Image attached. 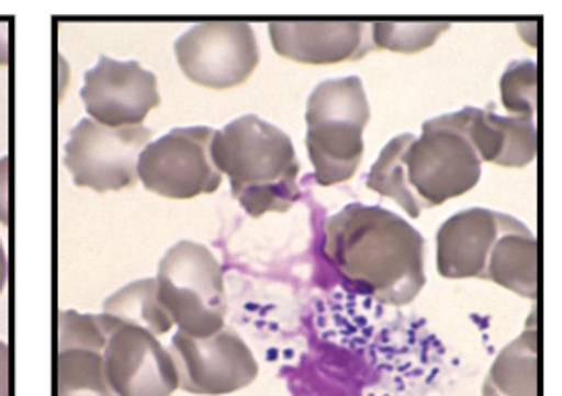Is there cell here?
Listing matches in <instances>:
<instances>
[{
	"instance_id": "6da1fadb",
	"label": "cell",
	"mask_w": 562,
	"mask_h": 396,
	"mask_svg": "<svg viewBox=\"0 0 562 396\" xmlns=\"http://www.w3.org/2000/svg\"><path fill=\"white\" fill-rule=\"evenodd\" d=\"M325 257L386 306L412 304L426 283L420 231L383 207L351 203L325 222Z\"/></svg>"
},
{
	"instance_id": "7a4b0ae2",
	"label": "cell",
	"mask_w": 562,
	"mask_h": 396,
	"mask_svg": "<svg viewBox=\"0 0 562 396\" xmlns=\"http://www.w3.org/2000/svg\"><path fill=\"white\" fill-rule=\"evenodd\" d=\"M210 156L228 176L232 196L250 217L285 213L300 199V161L292 138L255 114L215 131Z\"/></svg>"
},
{
	"instance_id": "3957f363",
	"label": "cell",
	"mask_w": 562,
	"mask_h": 396,
	"mask_svg": "<svg viewBox=\"0 0 562 396\" xmlns=\"http://www.w3.org/2000/svg\"><path fill=\"white\" fill-rule=\"evenodd\" d=\"M369 98L360 77L316 86L306 104V149L321 186H335L358 170L364 156Z\"/></svg>"
},
{
	"instance_id": "277c9868",
	"label": "cell",
	"mask_w": 562,
	"mask_h": 396,
	"mask_svg": "<svg viewBox=\"0 0 562 396\" xmlns=\"http://www.w3.org/2000/svg\"><path fill=\"white\" fill-rule=\"evenodd\" d=\"M158 297L180 332L211 337L226 327V290L220 262L196 241L175 244L159 260Z\"/></svg>"
},
{
	"instance_id": "5b68a950",
	"label": "cell",
	"mask_w": 562,
	"mask_h": 396,
	"mask_svg": "<svg viewBox=\"0 0 562 396\" xmlns=\"http://www.w3.org/2000/svg\"><path fill=\"white\" fill-rule=\"evenodd\" d=\"M404 161L422 208L439 207L470 192L482 176L480 157L449 114L422 124V135L414 138Z\"/></svg>"
},
{
	"instance_id": "8992f818",
	"label": "cell",
	"mask_w": 562,
	"mask_h": 396,
	"mask_svg": "<svg viewBox=\"0 0 562 396\" xmlns=\"http://www.w3.org/2000/svg\"><path fill=\"white\" fill-rule=\"evenodd\" d=\"M178 67L201 87L243 86L261 60L255 30L246 21H203L175 44Z\"/></svg>"
},
{
	"instance_id": "52a82bcc",
	"label": "cell",
	"mask_w": 562,
	"mask_h": 396,
	"mask_svg": "<svg viewBox=\"0 0 562 396\" xmlns=\"http://www.w3.org/2000/svg\"><path fill=\"white\" fill-rule=\"evenodd\" d=\"M213 133L210 126H187L147 143L137 159V180L149 192L176 201L215 192L222 173L211 161Z\"/></svg>"
},
{
	"instance_id": "ba28073f",
	"label": "cell",
	"mask_w": 562,
	"mask_h": 396,
	"mask_svg": "<svg viewBox=\"0 0 562 396\" xmlns=\"http://www.w3.org/2000/svg\"><path fill=\"white\" fill-rule=\"evenodd\" d=\"M147 126L110 128L83 118L65 145V166L72 182L95 192L131 189L137 184V159L151 143Z\"/></svg>"
},
{
	"instance_id": "9c48e42d",
	"label": "cell",
	"mask_w": 562,
	"mask_h": 396,
	"mask_svg": "<svg viewBox=\"0 0 562 396\" xmlns=\"http://www.w3.org/2000/svg\"><path fill=\"white\" fill-rule=\"evenodd\" d=\"M168 351L176 365L178 388L191 395H232L250 386L259 374L252 351L232 328L224 327L203 339L178 330Z\"/></svg>"
},
{
	"instance_id": "30bf717a",
	"label": "cell",
	"mask_w": 562,
	"mask_h": 396,
	"mask_svg": "<svg viewBox=\"0 0 562 396\" xmlns=\"http://www.w3.org/2000/svg\"><path fill=\"white\" fill-rule=\"evenodd\" d=\"M81 100L89 118L102 126H139L159 105L158 77L135 60L123 63L102 56L86 72Z\"/></svg>"
},
{
	"instance_id": "8fae6325",
	"label": "cell",
	"mask_w": 562,
	"mask_h": 396,
	"mask_svg": "<svg viewBox=\"0 0 562 396\" xmlns=\"http://www.w3.org/2000/svg\"><path fill=\"white\" fill-rule=\"evenodd\" d=\"M104 372L116 396H172L178 388L170 351L143 328L116 327L108 332Z\"/></svg>"
},
{
	"instance_id": "7c38bea8",
	"label": "cell",
	"mask_w": 562,
	"mask_h": 396,
	"mask_svg": "<svg viewBox=\"0 0 562 396\" xmlns=\"http://www.w3.org/2000/svg\"><path fill=\"white\" fill-rule=\"evenodd\" d=\"M362 21H271L273 50L300 65L360 60L374 48Z\"/></svg>"
},
{
	"instance_id": "4fadbf2b",
	"label": "cell",
	"mask_w": 562,
	"mask_h": 396,
	"mask_svg": "<svg viewBox=\"0 0 562 396\" xmlns=\"http://www.w3.org/2000/svg\"><path fill=\"white\" fill-rule=\"evenodd\" d=\"M449 118L472 143L480 161L501 168H526L538 156L536 118L498 116L494 104L484 110L463 108Z\"/></svg>"
},
{
	"instance_id": "5bb4252c",
	"label": "cell",
	"mask_w": 562,
	"mask_h": 396,
	"mask_svg": "<svg viewBox=\"0 0 562 396\" xmlns=\"http://www.w3.org/2000/svg\"><path fill=\"white\" fill-rule=\"evenodd\" d=\"M498 213L465 208L437 231V269L445 279H484L492 246L498 238Z\"/></svg>"
},
{
	"instance_id": "9a60e30c",
	"label": "cell",
	"mask_w": 562,
	"mask_h": 396,
	"mask_svg": "<svg viewBox=\"0 0 562 396\" xmlns=\"http://www.w3.org/2000/svg\"><path fill=\"white\" fill-rule=\"evenodd\" d=\"M498 238L492 246L486 281L536 299L538 295V241L526 224L498 213Z\"/></svg>"
},
{
	"instance_id": "2e32d148",
	"label": "cell",
	"mask_w": 562,
	"mask_h": 396,
	"mask_svg": "<svg viewBox=\"0 0 562 396\" xmlns=\"http://www.w3.org/2000/svg\"><path fill=\"white\" fill-rule=\"evenodd\" d=\"M482 396H538V328L536 312L527 328L492 363Z\"/></svg>"
},
{
	"instance_id": "e0dca14e",
	"label": "cell",
	"mask_w": 562,
	"mask_h": 396,
	"mask_svg": "<svg viewBox=\"0 0 562 396\" xmlns=\"http://www.w3.org/2000/svg\"><path fill=\"white\" fill-rule=\"evenodd\" d=\"M98 318L105 335L116 327H137L151 332L154 337H161L175 327L170 314L159 302L156 279H139L112 293Z\"/></svg>"
},
{
	"instance_id": "ac0fdd59",
	"label": "cell",
	"mask_w": 562,
	"mask_h": 396,
	"mask_svg": "<svg viewBox=\"0 0 562 396\" xmlns=\"http://www.w3.org/2000/svg\"><path fill=\"white\" fill-rule=\"evenodd\" d=\"M414 138H416L414 135L405 133V135L391 138L386 143L385 149L381 151V156L376 157L374 166L370 168L367 186L381 196L393 199L407 215H412L416 219V217H420L422 203L407 182L404 161L405 154H407L409 145L414 143Z\"/></svg>"
},
{
	"instance_id": "d6986e66",
	"label": "cell",
	"mask_w": 562,
	"mask_h": 396,
	"mask_svg": "<svg viewBox=\"0 0 562 396\" xmlns=\"http://www.w3.org/2000/svg\"><path fill=\"white\" fill-rule=\"evenodd\" d=\"M56 396H116L104 372V353L65 349L56 358Z\"/></svg>"
},
{
	"instance_id": "ffe728a7",
	"label": "cell",
	"mask_w": 562,
	"mask_h": 396,
	"mask_svg": "<svg viewBox=\"0 0 562 396\" xmlns=\"http://www.w3.org/2000/svg\"><path fill=\"white\" fill-rule=\"evenodd\" d=\"M449 27L447 21H374L370 42L389 53L416 54L430 48Z\"/></svg>"
},
{
	"instance_id": "44dd1931",
	"label": "cell",
	"mask_w": 562,
	"mask_h": 396,
	"mask_svg": "<svg viewBox=\"0 0 562 396\" xmlns=\"http://www.w3.org/2000/svg\"><path fill=\"white\" fill-rule=\"evenodd\" d=\"M501 100L510 116L536 118L538 110V65L536 60L510 63L501 77Z\"/></svg>"
},
{
	"instance_id": "7402d4cb",
	"label": "cell",
	"mask_w": 562,
	"mask_h": 396,
	"mask_svg": "<svg viewBox=\"0 0 562 396\" xmlns=\"http://www.w3.org/2000/svg\"><path fill=\"white\" fill-rule=\"evenodd\" d=\"M104 328L100 318L93 314H77L75 310H63L58 314V351L65 349H105Z\"/></svg>"
},
{
	"instance_id": "603a6c76",
	"label": "cell",
	"mask_w": 562,
	"mask_h": 396,
	"mask_svg": "<svg viewBox=\"0 0 562 396\" xmlns=\"http://www.w3.org/2000/svg\"><path fill=\"white\" fill-rule=\"evenodd\" d=\"M9 157L0 159V224H9Z\"/></svg>"
},
{
	"instance_id": "cb8c5ba5",
	"label": "cell",
	"mask_w": 562,
	"mask_h": 396,
	"mask_svg": "<svg viewBox=\"0 0 562 396\" xmlns=\"http://www.w3.org/2000/svg\"><path fill=\"white\" fill-rule=\"evenodd\" d=\"M0 396H11V351L0 341Z\"/></svg>"
},
{
	"instance_id": "d4e9b609",
	"label": "cell",
	"mask_w": 562,
	"mask_h": 396,
	"mask_svg": "<svg viewBox=\"0 0 562 396\" xmlns=\"http://www.w3.org/2000/svg\"><path fill=\"white\" fill-rule=\"evenodd\" d=\"M9 23H0V65H7L9 60V35H7Z\"/></svg>"
},
{
	"instance_id": "484cf974",
	"label": "cell",
	"mask_w": 562,
	"mask_h": 396,
	"mask_svg": "<svg viewBox=\"0 0 562 396\" xmlns=\"http://www.w3.org/2000/svg\"><path fill=\"white\" fill-rule=\"evenodd\" d=\"M7 279H9V262H7V252H4V246L0 241V293L7 285Z\"/></svg>"
}]
</instances>
